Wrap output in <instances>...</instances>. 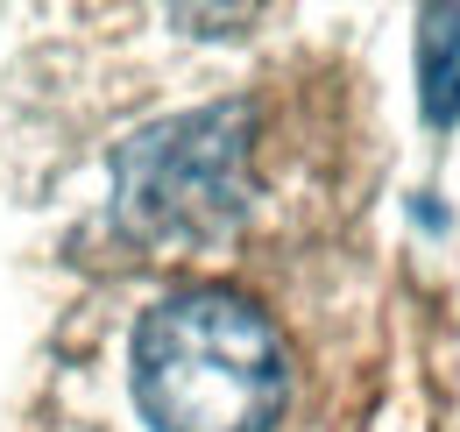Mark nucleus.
<instances>
[{
  "instance_id": "7ed1b4c3",
  "label": "nucleus",
  "mask_w": 460,
  "mask_h": 432,
  "mask_svg": "<svg viewBox=\"0 0 460 432\" xmlns=\"http://www.w3.org/2000/svg\"><path fill=\"white\" fill-rule=\"evenodd\" d=\"M418 100L425 121H460V7H425L418 22Z\"/></svg>"
},
{
  "instance_id": "f257e3e1",
  "label": "nucleus",
  "mask_w": 460,
  "mask_h": 432,
  "mask_svg": "<svg viewBox=\"0 0 460 432\" xmlns=\"http://www.w3.org/2000/svg\"><path fill=\"white\" fill-rule=\"evenodd\" d=\"M284 397V340L234 291H177L135 333V404L156 432H270Z\"/></svg>"
},
{
  "instance_id": "f03ea898",
  "label": "nucleus",
  "mask_w": 460,
  "mask_h": 432,
  "mask_svg": "<svg viewBox=\"0 0 460 432\" xmlns=\"http://www.w3.org/2000/svg\"><path fill=\"white\" fill-rule=\"evenodd\" d=\"M248 142L255 113L241 100L171 113L128 135L114 157V206L135 241H213L248 206Z\"/></svg>"
}]
</instances>
